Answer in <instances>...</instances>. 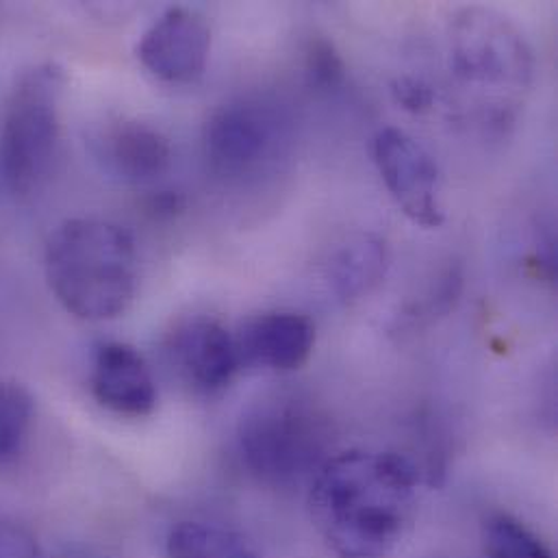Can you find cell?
<instances>
[{
    "label": "cell",
    "instance_id": "7c38bea8",
    "mask_svg": "<svg viewBox=\"0 0 558 558\" xmlns=\"http://www.w3.org/2000/svg\"><path fill=\"white\" fill-rule=\"evenodd\" d=\"M96 157L105 170L124 183H153L170 170L172 146L168 137L140 120L107 124L94 140Z\"/></svg>",
    "mask_w": 558,
    "mask_h": 558
},
{
    "label": "cell",
    "instance_id": "d6986e66",
    "mask_svg": "<svg viewBox=\"0 0 558 558\" xmlns=\"http://www.w3.org/2000/svg\"><path fill=\"white\" fill-rule=\"evenodd\" d=\"M393 100L409 113H428L435 105L433 87L415 76H400L391 85Z\"/></svg>",
    "mask_w": 558,
    "mask_h": 558
},
{
    "label": "cell",
    "instance_id": "9a60e30c",
    "mask_svg": "<svg viewBox=\"0 0 558 558\" xmlns=\"http://www.w3.org/2000/svg\"><path fill=\"white\" fill-rule=\"evenodd\" d=\"M33 413L31 391L13 378H0V465L15 461L24 450Z\"/></svg>",
    "mask_w": 558,
    "mask_h": 558
},
{
    "label": "cell",
    "instance_id": "30bf717a",
    "mask_svg": "<svg viewBox=\"0 0 558 558\" xmlns=\"http://www.w3.org/2000/svg\"><path fill=\"white\" fill-rule=\"evenodd\" d=\"M89 387L100 407L124 417H146L157 407L153 372L129 343L107 341L96 348Z\"/></svg>",
    "mask_w": 558,
    "mask_h": 558
},
{
    "label": "cell",
    "instance_id": "277c9868",
    "mask_svg": "<svg viewBox=\"0 0 558 558\" xmlns=\"http://www.w3.org/2000/svg\"><path fill=\"white\" fill-rule=\"evenodd\" d=\"M244 468L266 487L291 489L311 481L330 457V424L313 400L280 391L253 402L238 426Z\"/></svg>",
    "mask_w": 558,
    "mask_h": 558
},
{
    "label": "cell",
    "instance_id": "7a4b0ae2",
    "mask_svg": "<svg viewBox=\"0 0 558 558\" xmlns=\"http://www.w3.org/2000/svg\"><path fill=\"white\" fill-rule=\"evenodd\" d=\"M44 268L54 298L81 319H113L137 293L135 242L107 220L63 222L46 244Z\"/></svg>",
    "mask_w": 558,
    "mask_h": 558
},
{
    "label": "cell",
    "instance_id": "5bb4252c",
    "mask_svg": "<svg viewBox=\"0 0 558 558\" xmlns=\"http://www.w3.org/2000/svg\"><path fill=\"white\" fill-rule=\"evenodd\" d=\"M163 553L166 558H262L242 535L205 522L177 524Z\"/></svg>",
    "mask_w": 558,
    "mask_h": 558
},
{
    "label": "cell",
    "instance_id": "9c48e42d",
    "mask_svg": "<svg viewBox=\"0 0 558 558\" xmlns=\"http://www.w3.org/2000/svg\"><path fill=\"white\" fill-rule=\"evenodd\" d=\"M168 354L181 378L209 396L227 389L244 367L235 335L214 317L181 322L170 335Z\"/></svg>",
    "mask_w": 558,
    "mask_h": 558
},
{
    "label": "cell",
    "instance_id": "2e32d148",
    "mask_svg": "<svg viewBox=\"0 0 558 558\" xmlns=\"http://www.w3.org/2000/svg\"><path fill=\"white\" fill-rule=\"evenodd\" d=\"M483 542L487 558H555L522 520L509 513H494L485 522Z\"/></svg>",
    "mask_w": 558,
    "mask_h": 558
},
{
    "label": "cell",
    "instance_id": "4fadbf2b",
    "mask_svg": "<svg viewBox=\"0 0 558 558\" xmlns=\"http://www.w3.org/2000/svg\"><path fill=\"white\" fill-rule=\"evenodd\" d=\"M387 272V248L378 238L359 235L343 244L328 264V282L337 298L354 302L367 295Z\"/></svg>",
    "mask_w": 558,
    "mask_h": 558
},
{
    "label": "cell",
    "instance_id": "e0dca14e",
    "mask_svg": "<svg viewBox=\"0 0 558 558\" xmlns=\"http://www.w3.org/2000/svg\"><path fill=\"white\" fill-rule=\"evenodd\" d=\"M306 81L324 92L337 89L345 78L341 54L328 39H313L306 50Z\"/></svg>",
    "mask_w": 558,
    "mask_h": 558
},
{
    "label": "cell",
    "instance_id": "6da1fadb",
    "mask_svg": "<svg viewBox=\"0 0 558 558\" xmlns=\"http://www.w3.org/2000/svg\"><path fill=\"white\" fill-rule=\"evenodd\" d=\"M420 478V468L398 452L332 454L311 478L313 529L335 557L385 558L413 526Z\"/></svg>",
    "mask_w": 558,
    "mask_h": 558
},
{
    "label": "cell",
    "instance_id": "5b68a950",
    "mask_svg": "<svg viewBox=\"0 0 558 558\" xmlns=\"http://www.w3.org/2000/svg\"><path fill=\"white\" fill-rule=\"evenodd\" d=\"M63 72L54 63L20 76L0 120V174L13 194H28L46 177L59 144Z\"/></svg>",
    "mask_w": 558,
    "mask_h": 558
},
{
    "label": "cell",
    "instance_id": "8fae6325",
    "mask_svg": "<svg viewBox=\"0 0 558 558\" xmlns=\"http://www.w3.org/2000/svg\"><path fill=\"white\" fill-rule=\"evenodd\" d=\"M235 339L242 365L293 372L313 354L315 324L295 311H270L251 317Z\"/></svg>",
    "mask_w": 558,
    "mask_h": 558
},
{
    "label": "cell",
    "instance_id": "52a82bcc",
    "mask_svg": "<svg viewBox=\"0 0 558 558\" xmlns=\"http://www.w3.org/2000/svg\"><path fill=\"white\" fill-rule=\"evenodd\" d=\"M372 157L402 214L424 229H439V168L430 153L409 133L387 126L374 137Z\"/></svg>",
    "mask_w": 558,
    "mask_h": 558
},
{
    "label": "cell",
    "instance_id": "8992f818",
    "mask_svg": "<svg viewBox=\"0 0 558 558\" xmlns=\"http://www.w3.org/2000/svg\"><path fill=\"white\" fill-rule=\"evenodd\" d=\"M287 120L266 98H238L211 113L203 135L209 170L227 181L255 177L279 155Z\"/></svg>",
    "mask_w": 558,
    "mask_h": 558
},
{
    "label": "cell",
    "instance_id": "ac0fdd59",
    "mask_svg": "<svg viewBox=\"0 0 558 558\" xmlns=\"http://www.w3.org/2000/svg\"><path fill=\"white\" fill-rule=\"evenodd\" d=\"M0 558H46L35 535L22 524L0 515Z\"/></svg>",
    "mask_w": 558,
    "mask_h": 558
},
{
    "label": "cell",
    "instance_id": "ba28073f",
    "mask_svg": "<svg viewBox=\"0 0 558 558\" xmlns=\"http://www.w3.org/2000/svg\"><path fill=\"white\" fill-rule=\"evenodd\" d=\"M211 31L185 7H172L150 24L137 44L142 65L166 83H196L209 61Z\"/></svg>",
    "mask_w": 558,
    "mask_h": 558
},
{
    "label": "cell",
    "instance_id": "3957f363",
    "mask_svg": "<svg viewBox=\"0 0 558 558\" xmlns=\"http://www.w3.org/2000/svg\"><path fill=\"white\" fill-rule=\"evenodd\" d=\"M450 70L481 102V122L492 131L513 126L520 98L529 92L535 59L529 41L505 15L470 7L450 24Z\"/></svg>",
    "mask_w": 558,
    "mask_h": 558
}]
</instances>
